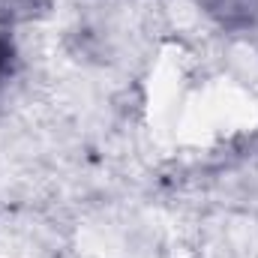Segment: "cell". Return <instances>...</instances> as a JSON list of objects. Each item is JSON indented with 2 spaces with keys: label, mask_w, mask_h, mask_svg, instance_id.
I'll list each match as a JSON object with an SVG mask.
<instances>
[{
  "label": "cell",
  "mask_w": 258,
  "mask_h": 258,
  "mask_svg": "<svg viewBox=\"0 0 258 258\" xmlns=\"http://www.w3.org/2000/svg\"><path fill=\"white\" fill-rule=\"evenodd\" d=\"M9 63H12V42L6 36H0V78L6 75Z\"/></svg>",
  "instance_id": "1"
}]
</instances>
